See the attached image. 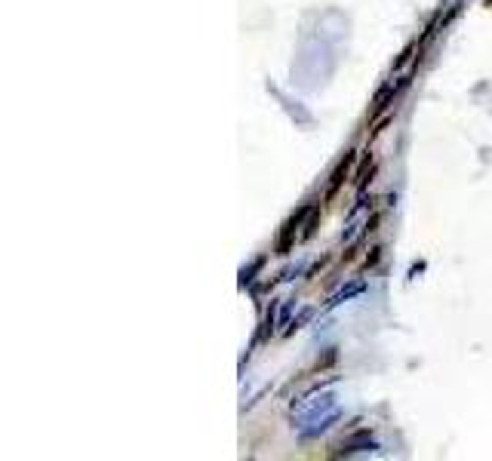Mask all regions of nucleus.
I'll return each mask as SVG.
<instances>
[]
</instances>
